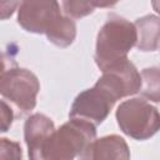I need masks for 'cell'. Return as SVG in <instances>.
I'll return each instance as SVG.
<instances>
[{
    "mask_svg": "<svg viewBox=\"0 0 160 160\" xmlns=\"http://www.w3.org/2000/svg\"><path fill=\"white\" fill-rule=\"evenodd\" d=\"M136 45V29L129 20L110 15L96 36L95 62L104 72L128 59L129 51Z\"/></svg>",
    "mask_w": 160,
    "mask_h": 160,
    "instance_id": "obj_1",
    "label": "cell"
},
{
    "mask_svg": "<svg viewBox=\"0 0 160 160\" xmlns=\"http://www.w3.org/2000/svg\"><path fill=\"white\" fill-rule=\"evenodd\" d=\"M61 6L64 9V15L71 18V19H80L84 18L94 11V6L91 1H71L66 0L61 2Z\"/></svg>",
    "mask_w": 160,
    "mask_h": 160,
    "instance_id": "obj_11",
    "label": "cell"
},
{
    "mask_svg": "<svg viewBox=\"0 0 160 160\" xmlns=\"http://www.w3.org/2000/svg\"><path fill=\"white\" fill-rule=\"evenodd\" d=\"M118 99L99 80L91 89L81 91L74 100L69 118L80 119L92 125H100L110 114Z\"/></svg>",
    "mask_w": 160,
    "mask_h": 160,
    "instance_id": "obj_6",
    "label": "cell"
},
{
    "mask_svg": "<svg viewBox=\"0 0 160 160\" xmlns=\"http://www.w3.org/2000/svg\"><path fill=\"white\" fill-rule=\"evenodd\" d=\"M15 52L10 51H0V79L12 68H16Z\"/></svg>",
    "mask_w": 160,
    "mask_h": 160,
    "instance_id": "obj_14",
    "label": "cell"
},
{
    "mask_svg": "<svg viewBox=\"0 0 160 160\" xmlns=\"http://www.w3.org/2000/svg\"><path fill=\"white\" fill-rule=\"evenodd\" d=\"M79 158L80 160H130V149L124 138L112 134L94 139Z\"/></svg>",
    "mask_w": 160,
    "mask_h": 160,
    "instance_id": "obj_8",
    "label": "cell"
},
{
    "mask_svg": "<svg viewBox=\"0 0 160 160\" xmlns=\"http://www.w3.org/2000/svg\"><path fill=\"white\" fill-rule=\"evenodd\" d=\"M136 48L141 51H156L159 48L160 22L156 15H146L136 19Z\"/></svg>",
    "mask_w": 160,
    "mask_h": 160,
    "instance_id": "obj_9",
    "label": "cell"
},
{
    "mask_svg": "<svg viewBox=\"0 0 160 160\" xmlns=\"http://www.w3.org/2000/svg\"><path fill=\"white\" fill-rule=\"evenodd\" d=\"M96 139V126L80 119H70L50 135L41 160H74Z\"/></svg>",
    "mask_w": 160,
    "mask_h": 160,
    "instance_id": "obj_2",
    "label": "cell"
},
{
    "mask_svg": "<svg viewBox=\"0 0 160 160\" xmlns=\"http://www.w3.org/2000/svg\"><path fill=\"white\" fill-rule=\"evenodd\" d=\"M14 121V112L12 109L0 99V132H6Z\"/></svg>",
    "mask_w": 160,
    "mask_h": 160,
    "instance_id": "obj_13",
    "label": "cell"
},
{
    "mask_svg": "<svg viewBox=\"0 0 160 160\" xmlns=\"http://www.w3.org/2000/svg\"><path fill=\"white\" fill-rule=\"evenodd\" d=\"M0 160H22L20 144L8 138H0Z\"/></svg>",
    "mask_w": 160,
    "mask_h": 160,
    "instance_id": "obj_12",
    "label": "cell"
},
{
    "mask_svg": "<svg viewBox=\"0 0 160 160\" xmlns=\"http://www.w3.org/2000/svg\"><path fill=\"white\" fill-rule=\"evenodd\" d=\"M19 1H0V20L10 18L19 8Z\"/></svg>",
    "mask_w": 160,
    "mask_h": 160,
    "instance_id": "obj_15",
    "label": "cell"
},
{
    "mask_svg": "<svg viewBox=\"0 0 160 160\" xmlns=\"http://www.w3.org/2000/svg\"><path fill=\"white\" fill-rule=\"evenodd\" d=\"M39 90L38 76L24 68H12L0 79V95L24 112L35 108Z\"/></svg>",
    "mask_w": 160,
    "mask_h": 160,
    "instance_id": "obj_4",
    "label": "cell"
},
{
    "mask_svg": "<svg viewBox=\"0 0 160 160\" xmlns=\"http://www.w3.org/2000/svg\"><path fill=\"white\" fill-rule=\"evenodd\" d=\"M65 15L58 1H21L18 8L19 25L34 34H45L49 38L61 25Z\"/></svg>",
    "mask_w": 160,
    "mask_h": 160,
    "instance_id": "obj_5",
    "label": "cell"
},
{
    "mask_svg": "<svg viewBox=\"0 0 160 160\" xmlns=\"http://www.w3.org/2000/svg\"><path fill=\"white\" fill-rule=\"evenodd\" d=\"M141 78V86L140 92L142 99L151 100L154 102H159L160 95H159V68H149L144 69L140 72Z\"/></svg>",
    "mask_w": 160,
    "mask_h": 160,
    "instance_id": "obj_10",
    "label": "cell"
},
{
    "mask_svg": "<svg viewBox=\"0 0 160 160\" xmlns=\"http://www.w3.org/2000/svg\"><path fill=\"white\" fill-rule=\"evenodd\" d=\"M116 120L125 135L139 141L150 139L160 128L158 109L142 98H132L122 101L118 106Z\"/></svg>",
    "mask_w": 160,
    "mask_h": 160,
    "instance_id": "obj_3",
    "label": "cell"
},
{
    "mask_svg": "<svg viewBox=\"0 0 160 160\" xmlns=\"http://www.w3.org/2000/svg\"><path fill=\"white\" fill-rule=\"evenodd\" d=\"M55 131L54 121L40 112L30 115L24 124V139L28 146L29 160H41V151Z\"/></svg>",
    "mask_w": 160,
    "mask_h": 160,
    "instance_id": "obj_7",
    "label": "cell"
}]
</instances>
